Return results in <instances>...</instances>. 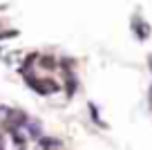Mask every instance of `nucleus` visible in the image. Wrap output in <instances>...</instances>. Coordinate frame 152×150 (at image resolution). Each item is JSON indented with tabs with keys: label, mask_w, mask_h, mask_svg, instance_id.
Returning a JSON list of instances; mask_svg holds the SVG:
<instances>
[{
	"label": "nucleus",
	"mask_w": 152,
	"mask_h": 150,
	"mask_svg": "<svg viewBox=\"0 0 152 150\" xmlns=\"http://www.w3.org/2000/svg\"><path fill=\"white\" fill-rule=\"evenodd\" d=\"M150 105H152V90H150Z\"/></svg>",
	"instance_id": "obj_4"
},
{
	"label": "nucleus",
	"mask_w": 152,
	"mask_h": 150,
	"mask_svg": "<svg viewBox=\"0 0 152 150\" xmlns=\"http://www.w3.org/2000/svg\"><path fill=\"white\" fill-rule=\"evenodd\" d=\"M29 130H31V137H40V128L31 126V128H29Z\"/></svg>",
	"instance_id": "obj_3"
},
{
	"label": "nucleus",
	"mask_w": 152,
	"mask_h": 150,
	"mask_svg": "<svg viewBox=\"0 0 152 150\" xmlns=\"http://www.w3.org/2000/svg\"><path fill=\"white\" fill-rule=\"evenodd\" d=\"M40 146H43V148H49V146H58V141L56 139H43Z\"/></svg>",
	"instance_id": "obj_2"
},
{
	"label": "nucleus",
	"mask_w": 152,
	"mask_h": 150,
	"mask_svg": "<svg viewBox=\"0 0 152 150\" xmlns=\"http://www.w3.org/2000/svg\"><path fill=\"white\" fill-rule=\"evenodd\" d=\"M43 67L52 70V67H56V61H54V58H43Z\"/></svg>",
	"instance_id": "obj_1"
}]
</instances>
